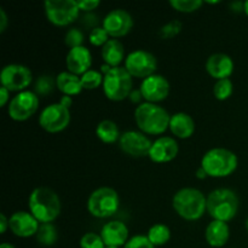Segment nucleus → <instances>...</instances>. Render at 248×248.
I'll list each match as a JSON object with an SVG mask.
<instances>
[{"label":"nucleus","instance_id":"obj_22","mask_svg":"<svg viewBox=\"0 0 248 248\" xmlns=\"http://www.w3.org/2000/svg\"><path fill=\"white\" fill-rule=\"evenodd\" d=\"M170 130L176 137L186 140V138H190L195 132V121L189 114L176 113L171 115Z\"/></svg>","mask_w":248,"mask_h":248},{"label":"nucleus","instance_id":"obj_25","mask_svg":"<svg viewBox=\"0 0 248 248\" xmlns=\"http://www.w3.org/2000/svg\"><path fill=\"white\" fill-rule=\"evenodd\" d=\"M96 135L99 140L107 144H113L120 140V131L118 125L111 120H103L96 128Z\"/></svg>","mask_w":248,"mask_h":248},{"label":"nucleus","instance_id":"obj_24","mask_svg":"<svg viewBox=\"0 0 248 248\" xmlns=\"http://www.w3.org/2000/svg\"><path fill=\"white\" fill-rule=\"evenodd\" d=\"M102 57L104 62L111 68L120 67V63L125 58V48L123 43L118 39H109L108 43L102 47Z\"/></svg>","mask_w":248,"mask_h":248},{"label":"nucleus","instance_id":"obj_35","mask_svg":"<svg viewBox=\"0 0 248 248\" xmlns=\"http://www.w3.org/2000/svg\"><path fill=\"white\" fill-rule=\"evenodd\" d=\"M64 43L65 45L69 46L70 48L82 46V43H84V34H82V31H80V29L70 28L69 31L65 33Z\"/></svg>","mask_w":248,"mask_h":248},{"label":"nucleus","instance_id":"obj_21","mask_svg":"<svg viewBox=\"0 0 248 248\" xmlns=\"http://www.w3.org/2000/svg\"><path fill=\"white\" fill-rule=\"evenodd\" d=\"M206 241L210 246L219 248L227 245L230 237V229L228 223L220 220H212L205 232Z\"/></svg>","mask_w":248,"mask_h":248},{"label":"nucleus","instance_id":"obj_27","mask_svg":"<svg viewBox=\"0 0 248 248\" xmlns=\"http://www.w3.org/2000/svg\"><path fill=\"white\" fill-rule=\"evenodd\" d=\"M35 236L39 244L43 246H52L58 239L57 229L52 223H43Z\"/></svg>","mask_w":248,"mask_h":248},{"label":"nucleus","instance_id":"obj_33","mask_svg":"<svg viewBox=\"0 0 248 248\" xmlns=\"http://www.w3.org/2000/svg\"><path fill=\"white\" fill-rule=\"evenodd\" d=\"M81 248H107L101 235L96 232H86L80 240Z\"/></svg>","mask_w":248,"mask_h":248},{"label":"nucleus","instance_id":"obj_3","mask_svg":"<svg viewBox=\"0 0 248 248\" xmlns=\"http://www.w3.org/2000/svg\"><path fill=\"white\" fill-rule=\"evenodd\" d=\"M172 206L183 219L198 220L207 211V198L199 189L183 188L174 194Z\"/></svg>","mask_w":248,"mask_h":248},{"label":"nucleus","instance_id":"obj_38","mask_svg":"<svg viewBox=\"0 0 248 248\" xmlns=\"http://www.w3.org/2000/svg\"><path fill=\"white\" fill-rule=\"evenodd\" d=\"M7 23H9V21H7L6 12H5L4 9H0V33H4Z\"/></svg>","mask_w":248,"mask_h":248},{"label":"nucleus","instance_id":"obj_15","mask_svg":"<svg viewBox=\"0 0 248 248\" xmlns=\"http://www.w3.org/2000/svg\"><path fill=\"white\" fill-rule=\"evenodd\" d=\"M140 90L145 101L156 104L157 102L167 98L170 93V82L162 75L154 74L143 80Z\"/></svg>","mask_w":248,"mask_h":248},{"label":"nucleus","instance_id":"obj_9","mask_svg":"<svg viewBox=\"0 0 248 248\" xmlns=\"http://www.w3.org/2000/svg\"><path fill=\"white\" fill-rule=\"evenodd\" d=\"M70 123L69 109L61 103H53L45 107L39 116L41 127L50 133H57L65 130Z\"/></svg>","mask_w":248,"mask_h":248},{"label":"nucleus","instance_id":"obj_18","mask_svg":"<svg viewBox=\"0 0 248 248\" xmlns=\"http://www.w3.org/2000/svg\"><path fill=\"white\" fill-rule=\"evenodd\" d=\"M65 65L68 72L75 75H84L92 65V55L85 46L70 48L65 57Z\"/></svg>","mask_w":248,"mask_h":248},{"label":"nucleus","instance_id":"obj_34","mask_svg":"<svg viewBox=\"0 0 248 248\" xmlns=\"http://www.w3.org/2000/svg\"><path fill=\"white\" fill-rule=\"evenodd\" d=\"M89 40L91 45L93 46H102L103 47L109 40V34L107 33L106 29L103 27H94L91 31H90Z\"/></svg>","mask_w":248,"mask_h":248},{"label":"nucleus","instance_id":"obj_37","mask_svg":"<svg viewBox=\"0 0 248 248\" xmlns=\"http://www.w3.org/2000/svg\"><path fill=\"white\" fill-rule=\"evenodd\" d=\"M101 1L99 0H82V1H78L80 10L85 12H90L92 10H94L96 7L99 6Z\"/></svg>","mask_w":248,"mask_h":248},{"label":"nucleus","instance_id":"obj_12","mask_svg":"<svg viewBox=\"0 0 248 248\" xmlns=\"http://www.w3.org/2000/svg\"><path fill=\"white\" fill-rule=\"evenodd\" d=\"M125 68L132 77L148 78L155 74L157 68V61L153 53L144 50L132 51L127 55L125 61Z\"/></svg>","mask_w":248,"mask_h":248},{"label":"nucleus","instance_id":"obj_11","mask_svg":"<svg viewBox=\"0 0 248 248\" xmlns=\"http://www.w3.org/2000/svg\"><path fill=\"white\" fill-rule=\"evenodd\" d=\"M0 80L1 86L10 92H22L26 91L27 87L31 85L33 74L31 69L23 64H7L2 68Z\"/></svg>","mask_w":248,"mask_h":248},{"label":"nucleus","instance_id":"obj_17","mask_svg":"<svg viewBox=\"0 0 248 248\" xmlns=\"http://www.w3.org/2000/svg\"><path fill=\"white\" fill-rule=\"evenodd\" d=\"M178 152L179 147L177 140L172 137L164 136L153 142L148 156L156 164H165V162L172 161L178 155Z\"/></svg>","mask_w":248,"mask_h":248},{"label":"nucleus","instance_id":"obj_31","mask_svg":"<svg viewBox=\"0 0 248 248\" xmlns=\"http://www.w3.org/2000/svg\"><path fill=\"white\" fill-rule=\"evenodd\" d=\"M202 0H171L170 5L179 12H194L202 6Z\"/></svg>","mask_w":248,"mask_h":248},{"label":"nucleus","instance_id":"obj_7","mask_svg":"<svg viewBox=\"0 0 248 248\" xmlns=\"http://www.w3.org/2000/svg\"><path fill=\"white\" fill-rule=\"evenodd\" d=\"M120 199L113 188L102 186L92 191L87 200V210L96 218H108L119 210Z\"/></svg>","mask_w":248,"mask_h":248},{"label":"nucleus","instance_id":"obj_5","mask_svg":"<svg viewBox=\"0 0 248 248\" xmlns=\"http://www.w3.org/2000/svg\"><path fill=\"white\" fill-rule=\"evenodd\" d=\"M239 165L236 154L225 148L210 149L201 160V167L206 171L208 177L223 178L235 172Z\"/></svg>","mask_w":248,"mask_h":248},{"label":"nucleus","instance_id":"obj_28","mask_svg":"<svg viewBox=\"0 0 248 248\" xmlns=\"http://www.w3.org/2000/svg\"><path fill=\"white\" fill-rule=\"evenodd\" d=\"M232 91H234V85H232L230 79L217 80V82L215 84V87H213L215 97L217 99H219V101H225V99L229 98L232 94Z\"/></svg>","mask_w":248,"mask_h":248},{"label":"nucleus","instance_id":"obj_40","mask_svg":"<svg viewBox=\"0 0 248 248\" xmlns=\"http://www.w3.org/2000/svg\"><path fill=\"white\" fill-rule=\"evenodd\" d=\"M7 228H10L9 219H7L6 216H5L4 213H1V215H0V232H1V234L6 232Z\"/></svg>","mask_w":248,"mask_h":248},{"label":"nucleus","instance_id":"obj_41","mask_svg":"<svg viewBox=\"0 0 248 248\" xmlns=\"http://www.w3.org/2000/svg\"><path fill=\"white\" fill-rule=\"evenodd\" d=\"M143 98V94L140 92V90H132V92L130 93V99L133 103H138L140 99Z\"/></svg>","mask_w":248,"mask_h":248},{"label":"nucleus","instance_id":"obj_49","mask_svg":"<svg viewBox=\"0 0 248 248\" xmlns=\"http://www.w3.org/2000/svg\"><path fill=\"white\" fill-rule=\"evenodd\" d=\"M107 248H118V247H107Z\"/></svg>","mask_w":248,"mask_h":248},{"label":"nucleus","instance_id":"obj_48","mask_svg":"<svg viewBox=\"0 0 248 248\" xmlns=\"http://www.w3.org/2000/svg\"><path fill=\"white\" fill-rule=\"evenodd\" d=\"M246 229H247V232H248V218H247V220H246Z\"/></svg>","mask_w":248,"mask_h":248},{"label":"nucleus","instance_id":"obj_47","mask_svg":"<svg viewBox=\"0 0 248 248\" xmlns=\"http://www.w3.org/2000/svg\"><path fill=\"white\" fill-rule=\"evenodd\" d=\"M220 1H207V4H219Z\"/></svg>","mask_w":248,"mask_h":248},{"label":"nucleus","instance_id":"obj_32","mask_svg":"<svg viewBox=\"0 0 248 248\" xmlns=\"http://www.w3.org/2000/svg\"><path fill=\"white\" fill-rule=\"evenodd\" d=\"M182 28H183V24H182L181 21L172 19V21H170L169 23H166L160 28L159 35L162 39H172L181 33Z\"/></svg>","mask_w":248,"mask_h":248},{"label":"nucleus","instance_id":"obj_13","mask_svg":"<svg viewBox=\"0 0 248 248\" xmlns=\"http://www.w3.org/2000/svg\"><path fill=\"white\" fill-rule=\"evenodd\" d=\"M119 145L125 154L133 157H143L149 155L153 142L145 136V133L127 131L120 136Z\"/></svg>","mask_w":248,"mask_h":248},{"label":"nucleus","instance_id":"obj_8","mask_svg":"<svg viewBox=\"0 0 248 248\" xmlns=\"http://www.w3.org/2000/svg\"><path fill=\"white\" fill-rule=\"evenodd\" d=\"M46 18L57 27H65L79 17L80 7L75 0H46L44 2Z\"/></svg>","mask_w":248,"mask_h":248},{"label":"nucleus","instance_id":"obj_45","mask_svg":"<svg viewBox=\"0 0 248 248\" xmlns=\"http://www.w3.org/2000/svg\"><path fill=\"white\" fill-rule=\"evenodd\" d=\"M0 248H15L11 244H7V242H4V244L0 245Z\"/></svg>","mask_w":248,"mask_h":248},{"label":"nucleus","instance_id":"obj_4","mask_svg":"<svg viewBox=\"0 0 248 248\" xmlns=\"http://www.w3.org/2000/svg\"><path fill=\"white\" fill-rule=\"evenodd\" d=\"M239 211V198L232 189L219 188L207 196V212L213 220L230 222Z\"/></svg>","mask_w":248,"mask_h":248},{"label":"nucleus","instance_id":"obj_6","mask_svg":"<svg viewBox=\"0 0 248 248\" xmlns=\"http://www.w3.org/2000/svg\"><path fill=\"white\" fill-rule=\"evenodd\" d=\"M132 86V75L125 67L111 68L110 72L104 75L103 91L107 98L110 101L120 102L130 97Z\"/></svg>","mask_w":248,"mask_h":248},{"label":"nucleus","instance_id":"obj_14","mask_svg":"<svg viewBox=\"0 0 248 248\" xmlns=\"http://www.w3.org/2000/svg\"><path fill=\"white\" fill-rule=\"evenodd\" d=\"M102 27L106 29L109 36L114 39L125 36L131 31L133 27V18L126 10L115 9L111 10L102 22Z\"/></svg>","mask_w":248,"mask_h":248},{"label":"nucleus","instance_id":"obj_30","mask_svg":"<svg viewBox=\"0 0 248 248\" xmlns=\"http://www.w3.org/2000/svg\"><path fill=\"white\" fill-rule=\"evenodd\" d=\"M55 85L56 80H53L51 75H41L40 78L36 79L34 90H35V93L38 96H46L53 91Z\"/></svg>","mask_w":248,"mask_h":248},{"label":"nucleus","instance_id":"obj_39","mask_svg":"<svg viewBox=\"0 0 248 248\" xmlns=\"http://www.w3.org/2000/svg\"><path fill=\"white\" fill-rule=\"evenodd\" d=\"M9 97H10L9 90L5 89L4 86H1V89H0V106L1 107L6 106L7 101H9Z\"/></svg>","mask_w":248,"mask_h":248},{"label":"nucleus","instance_id":"obj_19","mask_svg":"<svg viewBox=\"0 0 248 248\" xmlns=\"http://www.w3.org/2000/svg\"><path fill=\"white\" fill-rule=\"evenodd\" d=\"M101 236L107 247L125 246L128 241V228L120 220H113L103 225Z\"/></svg>","mask_w":248,"mask_h":248},{"label":"nucleus","instance_id":"obj_1","mask_svg":"<svg viewBox=\"0 0 248 248\" xmlns=\"http://www.w3.org/2000/svg\"><path fill=\"white\" fill-rule=\"evenodd\" d=\"M29 211L43 224L52 223L61 213V200L57 194L50 188L39 186L29 196Z\"/></svg>","mask_w":248,"mask_h":248},{"label":"nucleus","instance_id":"obj_36","mask_svg":"<svg viewBox=\"0 0 248 248\" xmlns=\"http://www.w3.org/2000/svg\"><path fill=\"white\" fill-rule=\"evenodd\" d=\"M124 248H155V246L145 235H136L128 239Z\"/></svg>","mask_w":248,"mask_h":248},{"label":"nucleus","instance_id":"obj_42","mask_svg":"<svg viewBox=\"0 0 248 248\" xmlns=\"http://www.w3.org/2000/svg\"><path fill=\"white\" fill-rule=\"evenodd\" d=\"M60 103L62 104L63 107H65V108L69 109L70 107H72V104H73V99H72V97H70V96H63L62 98H61Z\"/></svg>","mask_w":248,"mask_h":248},{"label":"nucleus","instance_id":"obj_46","mask_svg":"<svg viewBox=\"0 0 248 248\" xmlns=\"http://www.w3.org/2000/svg\"><path fill=\"white\" fill-rule=\"evenodd\" d=\"M244 11H245V14H246L248 16V0H247V1L244 2Z\"/></svg>","mask_w":248,"mask_h":248},{"label":"nucleus","instance_id":"obj_10","mask_svg":"<svg viewBox=\"0 0 248 248\" xmlns=\"http://www.w3.org/2000/svg\"><path fill=\"white\" fill-rule=\"evenodd\" d=\"M39 108V96L35 92L26 90L17 93L10 101L9 113L10 118L15 121H26L36 113Z\"/></svg>","mask_w":248,"mask_h":248},{"label":"nucleus","instance_id":"obj_16","mask_svg":"<svg viewBox=\"0 0 248 248\" xmlns=\"http://www.w3.org/2000/svg\"><path fill=\"white\" fill-rule=\"evenodd\" d=\"M10 230L18 237H31L36 235L39 228V220L31 213L26 211L15 212L10 217Z\"/></svg>","mask_w":248,"mask_h":248},{"label":"nucleus","instance_id":"obj_20","mask_svg":"<svg viewBox=\"0 0 248 248\" xmlns=\"http://www.w3.org/2000/svg\"><path fill=\"white\" fill-rule=\"evenodd\" d=\"M206 70L217 80L229 79L234 72V61L225 53H213L206 62Z\"/></svg>","mask_w":248,"mask_h":248},{"label":"nucleus","instance_id":"obj_44","mask_svg":"<svg viewBox=\"0 0 248 248\" xmlns=\"http://www.w3.org/2000/svg\"><path fill=\"white\" fill-rule=\"evenodd\" d=\"M196 177H198L199 179H205V178H207L208 176H207V173H206L205 170L200 166L198 169V171H196Z\"/></svg>","mask_w":248,"mask_h":248},{"label":"nucleus","instance_id":"obj_2","mask_svg":"<svg viewBox=\"0 0 248 248\" xmlns=\"http://www.w3.org/2000/svg\"><path fill=\"white\" fill-rule=\"evenodd\" d=\"M135 120L143 133L155 136L162 135L170 128L171 115L161 106L145 102L136 108Z\"/></svg>","mask_w":248,"mask_h":248},{"label":"nucleus","instance_id":"obj_29","mask_svg":"<svg viewBox=\"0 0 248 248\" xmlns=\"http://www.w3.org/2000/svg\"><path fill=\"white\" fill-rule=\"evenodd\" d=\"M104 77L99 72L93 69H90L89 72L81 75V85L86 90H94L103 85Z\"/></svg>","mask_w":248,"mask_h":248},{"label":"nucleus","instance_id":"obj_26","mask_svg":"<svg viewBox=\"0 0 248 248\" xmlns=\"http://www.w3.org/2000/svg\"><path fill=\"white\" fill-rule=\"evenodd\" d=\"M147 236L154 246H164L171 239V230L167 225L157 223L148 230Z\"/></svg>","mask_w":248,"mask_h":248},{"label":"nucleus","instance_id":"obj_43","mask_svg":"<svg viewBox=\"0 0 248 248\" xmlns=\"http://www.w3.org/2000/svg\"><path fill=\"white\" fill-rule=\"evenodd\" d=\"M230 7H232L234 11H244V4L240 1H236V2H232V4H230Z\"/></svg>","mask_w":248,"mask_h":248},{"label":"nucleus","instance_id":"obj_23","mask_svg":"<svg viewBox=\"0 0 248 248\" xmlns=\"http://www.w3.org/2000/svg\"><path fill=\"white\" fill-rule=\"evenodd\" d=\"M56 86L64 96H77L84 90L81 78L70 72H62L56 78Z\"/></svg>","mask_w":248,"mask_h":248}]
</instances>
